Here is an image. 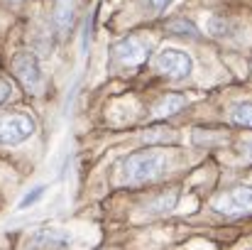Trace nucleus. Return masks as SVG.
<instances>
[{
    "mask_svg": "<svg viewBox=\"0 0 252 250\" xmlns=\"http://www.w3.org/2000/svg\"><path fill=\"white\" fill-rule=\"evenodd\" d=\"M34 130H37V123H34V118L27 115V113H7V115H0V143L17 145V143L27 140Z\"/></svg>",
    "mask_w": 252,
    "mask_h": 250,
    "instance_id": "nucleus-2",
    "label": "nucleus"
},
{
    "mask_svg": "<svg viewBox=\"0 0 252 250\" xmlns=\"http://www.w3.org/2000/svg\"><path fill=\"white\" fill-rule=\"evenodd\" d=\"M162 167H164V152H155V150L135 152L125 157L120 165V184L135 186V184L152 181L155 177L162 174Z\"/></svg>",
    "mask_w": 252,
    "mask_h": 250,
    "instance_id": "nucleus-1",
    "label": "nucleus"
},
{
    "mask_svg": "<svg viewBox=\"0 0 252 250\" xmlns=\"http://www.w3.org/2000/svg\"><path fill=\"white\" fill-rule=\"evenodd\" d=\"M233 30H240V25H235L233 20H223V17H211V20H208V32L216 35V37H228V39H233V37H235Z\"/></svg>",
    "mask_w": 252,
    "mask_h": 250,
    "instance_id": "nucleus-10",
    "label": "nucleus"
},
{
    "mask_svg": "<svg viewBox=\"0 0 252 250\" xmlns=\"http://www.w3.org/2000/svg\"><path fill=\"white\" fill-rule=\"evenodd\" d=\"M10 91H12V88H10V83H7V81H2V79H0V103H2V101H7Z\"/></svg>",
    "mask_w": 252,
    "mask_h": 250,
    "instance_id": "nucleus-16",
    "label": "nucleus"
},
{
    "mask_svg": "<svg viewBox=\"0 0 252 250\" xmlns=\"http://www.w3.org/2000/svg\"><path fill=\"white\" fill-rule=\"evenodd\" d=\"M155 67L157 71L167 74L171 79H184L193 71V59L189 52H181V49H162L155 57Z\"/></svg>",
    "mask_w": 252,
    "mask_h": 250,
    "instance_id": "nucleus-3",
    "label": "nucleus"
},
{
    "mask_svg": "<svg viewBox=\"0 0 252 250\" xmlns=\"http://www.w3.org/2000/svg\"><path fill=\"white\" fill-rule=\"evenodd\" d=\"M243 155H245V157H250V160H252V138H248V140H243Z\"/></svg>",
    "mask_w": 252,
    "mask_h": 250,
    "instance_id": "nucleus-17",
    "label": "nucleus"
},
{
    "mask_svg": "<svg viewBox=\"0 0 252 250\" xmlns=\"http://www.w3.org/2000/svg\"><path fill=\"white\" fill-rule=\"evenodd\" d=\"M186 106V98L184 96H167V98H162L157 106H155V118H169V115H174V113H179L181 108Z\"/></svg>",
    "mask_w": 252,
    "mask_h": 250,
    "instance_id": "nucleus-9",
    "label": "nucleus"
},
{
    "mask_svg": "<svg viewBox=\"0 0 252 250\" xmlns=\"http://www.w3.org/2000/svg\"><path fill=\"white\" fill-rule=\"evenodd\" d=\"M171 2H174V0H150V5H152V7L157 10V12H162V10H167V7H169V5H171Z\"/></svg>",
    "mask_w": 252,
    "mask_h": 250,
    "instance_id": "nucleus-15",
    "label": "nucleus"
},
{
    "mask_svg": "<svg viewBox=\"0 0 252 250\" xmlns=\"http://www.w3.org/2000/svg\"><path fill=\"white\" fill-rule=\"evenodd\" d=\"M213 209L220 214H245L252 211V184L235 186L213 201Z\"/></svg>",
    "mask_w": 252,
    "mask_h": 250,
    "instance_id": "nucleus-6",
    "label": "nucleus"
},
{
    "mask_svg": "<svg viewBox=\"0 0 252 250\" xmlns=\"http://www.w3.org/2000/svg\"><path fill=\"white\" fill-rule=\"evenodd\" d=\"M230 120L238 125L252 128V101H238L230 108Z\"/></svg>",
    "mask_w": 252,
    "mask_h": 250,
    "instance_id": "nucleus-11",
    "label": "nucleus"
},
{
    "mask_svg": "<svg viewBox=\"0 0 252 250\" xmlns=\"http://www.w3.org/2000/svg\"><path fill=\"white\" fill-rule=\"evenodd\" d=\"M76 20V0H54L52 5V25L59 35H66Z\"/></svg>",
    "mask_w": 252,
    "mask_h": 250,
    "instance_id": "nucleus-8",
    "label": "nucleus"
},
{
    "mask_svg": "<svg viewBox=\"0 0 252 250\" xmlns=\"http://www.w3.org/2000/svg\"><path fill=\"white\" fill-rule=\"evenodd\" d=\"M44 191H47V186H44V184H39V186H34L32 191H27V194H25V196L20 199V204H17V209H20V211H25L27 206H32V204H37V201H39V199L44 196Z\"/></svg>",
    "mask_w": 252,
    "mask_h": 250,
    "instance_id": "nucleus-14",
    "label": "nucleus"
},
{
    "mask_svg": "<svg viewBox=\"0 0 252 250\" xmlns=\"http://www.w3.org/2000/svg\"><path fill=\"white\" fill-rule=\"evenodd\" d=\"M147 54H150V42H145L137 35H130L113 47V57L125 67H140L147 59Z\"/></svg>",
    "mask_w": 252,
    "mask_h": 250,
    "instance_id": "nucleus-5",
    "label": "nucleus"
},
{
    "mask_svg": "<svg viewBox=\"0 0 252 250\" xmlns=\"http://www.w3.org/2000/svg\"><path fill=\"white\" fill-rule=\"evenodd\" d=\"M69 246H71L69 233L47 228V231H39V233L32 236L27 250H69Z\"/></svg>",
    "mask_w": 252,
    "mask_h": 250,
    "instance_id": "nucleus-7",
    "label": "nucleus"
},
{
    "mask_svg": "<svg viewBox=\"0 0 252 250\" xmlns=\"http://www.w3.org/2000/svg\"><path fill=\"white\" fill-rule=\"evenodd\" d=\"M12 71H15V76L20 79V83H22L27 91L37 93V91L42 88L44 76H42L39 62H37V57H34L32 52H17L15 59H12Z\"/></svg>",
    "mask_w": 252,
    "mask_h": 250,
    "instance_id": "nucleus-4",
    "label": "nucleus"
},
{
    "mask_svg": "<svg viewBox=\"0 0 252 250\" xmlns=\"http://www.w3.org/2000/svg\"><path fill=\"white\" fill-rule=\"evenodd\" d=\"M10 2H20V0H10Z\"/></svg>",
    "mask_w": 252,
    "mask_h": 250,
    "instance_id": "nucleus-18",
    "label": "nucleus"
},
{
    "mask_svg": "<svg viewBox=\"0 0 252 250\" xmlns=\"http://www.w3.org/2000/svg\"><path fill=\"white\" fill-rule=\"evenodd\" d=\"M145 140L147 143H176V133L171 128H152L145 133Z\"/></svg>",
    "mask_w": 252,
    "mask_h": 250,
    "instance_id": "nucleus-12",
    "label": "nucleus"
},
{
    "mask_svg": "<svg viewBox=\"0 0 252 250\" xmlns=\"http://www.w3.org/2000/svg\"><path fill=\"white\" fill-rule=\"evenodd\" d=\"M174 204H176V191H171L169 196L164 194L157 204H147L145 209H150L147 214H150V216H155V214H167V211H171V209H174Z\"/></svg>",
    "mask_w": 252,
    "mask_h": 250,
    "instance_id": "nucleus-13",
    "label": "nucleus"
}]
</instances>
